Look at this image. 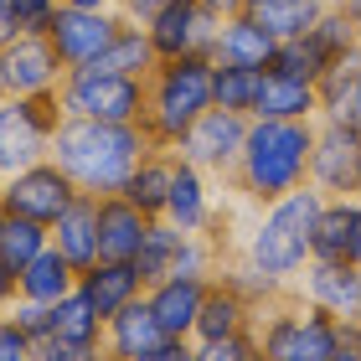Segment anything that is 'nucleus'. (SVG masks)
Returning a JSON list of instances; mask_svg holds the SVG:
<instances>
[{
	"mask_svg": "<svg viewBox=\"0 0 361 361\" xmlns=\"http://www.w3.org/2000/svg\"><path fill=\"white\" fill-rule=\"evenodd\" d=\"M243 140H248V114L207 109L202 119L176 140V155L186 160V166L207 171V176H233L238 155H243Z\"/></svg>",
	"mask_w": 361,
	"mask_h": 361,
	"instance_id": "8",
	"label": "nucleus"
},
{
	"mask_svg": "<svg viewBox=\"0 0 361 361\" xmlns=\"http://www.w3.org/2000/svg\"><path fill=\"white\" fill-rule=\"evenodd\" d=\"M62 0H11V16H16V31H42L52 26V16H57Z\"/></svg>",
	"mask_w": 361,
	"mask_h": 361,
	"instance_id": "38",
	"label": "nucleus"
},
{
	"mask_svg": "<svg viewBox=\"0 0 361 361\" xmlns=\"http://www.w3.org/2000/svg\"><path fill=\"white\" fill-rule=\"evenodd\" d=\"M62 6H78V11H119V0H62Z\"/></svg>",
	"mask_w": 361,
	"mask_h": 361,
	"instance_id": "46",
	"label": "nucleus"
},
{
	"mask_svg": "<svg viewBox=\"0 0 361 361\" xmlns=\"http://www.w3.org/2000/svg\"><path fill=\"white\" fill-rule=\"evenodd\" d=\"M310 150H315V119H248L233 191L269 207L279 196L310 186Z\"/></svg>",
	"mask_w": 361,
	"mask_h": 361,
	"instance_id": "2",
	"label": "nucleus"
},
{
	"mask_svg": "<svg viewBox=\"0 0 361 361\" xmlns=\"http://www.w3.org/2000/svg\"><path fill=\"white\" fill-rule=\"evenodd\" d=\"M150 222L155 217H145L129 196H119V191L98 196V258H129V264H135Z\"/></svg>",
	"mask_w": 361,
	"mask_h": 361,
	"instance_id": "20",
	"label": "nucleus"
},
{
	"mask_svg": "<svg viewBox=\"0 0 361 361\" xmlns=\"http://www.w3.org/2000/svg\"><path fill=\"white\" fill-rule=\"evenodd\" d=\"M78 196V186L68 180V171L57 166L52 155L37 160V166H26V171H16L6 176V191H0V207L16 212V217H31V222H42V227H52L62 212H68V202Z\"/></svg>",
	"mask_w": 361,
	"mask_h": 361,
	"instance_id": "10",
	"label": "nucleus"
},
{
	"mask_svg": "<svg viewBox=\"0 0 361 361\" xmlns=\"http://www.w3.org/2000/svg\"><path fill=\"white\" fill-rule=\"evenodd\" d=\"M336 361H361V351H341V356H336Z\"/></svg>",
	"mask_w": 361,
	"mask_h": 361,
	"instance_id": "49",
	"label": "nucleus"
},
{
	"mask_svg": "<svg viewBox=\"0 0 361 361\" xmlns=\"http://www.w3.org/2000/svg\"><path fill=\"white\" fill-rule=\"evenodd\" d=\"M222 217H227V212L212 202V176L196 171V166H186V160L176 155V176H171V196H166V222H176L180 233L217 238L222 233Z\"/></svg>",
	"mask_w": 361,
	"mask_h": 361,
	"instance_id": "15",
	"label": "nucleus"
},
{
	"mask_svg": "<svg viewBox=\"0 0 361 361\" xmlns=\"http://www.w3.org/2000/svg\"><path fill=\"white\" fill-rule=\"evenodd\" d=\"M11 88H6V57H0V98H6Z\"/></svg>",
	"mask_w": 361,
	"mask_h": 361,
	"instance_id": "48",
	"label": "nucleus"
},
{
	"mask_svg": "<svg viewBox=\"0 0 361 361\" xmlns=\"http://www.w3.org/2000/svg\"><path fill=\"white\" fill-rule=\"evenodd\" d=\"M11 305H16V269L0 258V315H6Z\"/></svg>",
	"mask_w": 361,
	"mask_h": 361,
	"instance_id": "43",
	"label": "nucleus"
},
{
	"mask_svg": "<svg viewBox=\"0 0 361 361\" xmlns=\"http://www.w3.org/2000/svg\"><path fill=\"white\" fill-rule=\"evenodd\" d=\"M191 341H160L155 351H145V356H135V361H191Z\"/></svg>",
	"mask_w": 361,
	"mask_h": 361,
	"instance_id": "41",
	"label": "nucleus"
},
{
	"mask_svg": "<svg viewBox=\"0 0 361 361\" xmlns=\"http://www.w3.org/2000/svg\"><path fill=\"white\" fill-rule=\"evenodd\" d=\"M62 124V104L57 93H6L0 98V171L16 176L26 166L47 160V145H52V129Z\"/></svg>",
	"mask_w": 361,
	"mask_h": 361,
	"instance_id": "7",
	"label": "nucleus"
},
{
	"mask_svg": "<svg viewBox=\"0 0 361 361\" xmlns=\"http://www.w3.org/2000/svg\"><path fill=\"white\" fill-rule=\"evenodd\" d=\"M202 11H212L217 21H227V16H238V11H248V0H196Z\"/></svg>",
	"mask_w": 361,
	"mask_h": 361,
	"instance_id": "44",
	"label": "nucleus"
},
{
	"mask_svg": "<svg viewBox=\"0 0 361 361\" xmlns=\"http://www.w3.org/2000/svg\"><path fill=\"white\" fill-rule=\"evenodd\" d=\"M0 57H6V88L11 93H21V98H31V93H57V83H62V57H57V47L47 42V31L37 37V31H21L16 42H6L0 47Z\"/></svg>",
	"mask_w": 361,
	"mask_h": 361,
	"instance_id": "14",
	"label": "nucleus"
},
{
	"mask_svg": "<svg viewBox=\"0 0 361 361\" xmlns=\"http://www.w3.org/2000/svg\"><path fill=\"white\" fill-rule=\"evenodd\" d=\"M212 279H180V274H166L160 284L145 289V300H150L160 331L171 341H191L196 331V315H202V294H207Z\"/></svg>",
	"mask_w": 361,
	"mask_h": 361,
	"instance_id": "17",
	"label": "nucleus"
},
{
	"mask_svg": "<svg viewBox=\"0 0 361 361\" xmlns=\"http://www.w3.org/2000/svg\"><path fill=\"white\" fill-rule=\"evenodd\" d=\"M47 243H52V227H42V222H31V217H16V212L0 217V258H6L11 269L31 264Z\"/></svg>",
	"mask_w": 361,
	"mask_h": 361,
	"instance_id": "32",
	"label": "nucleus"
},
{
	"mask_svg": "<svg viewBox=\"0 0 361 361\" xmlns=\"http://www.w3.org/2000/svg\"><path fill=\"white\" fill-rule=\"evenodd\" d=\"M160 341H171L166 331H160V320H155V310H150V300H129L119 315H109L104 320V356L109 361H135V356H145V351H155Z\"/></svg>",
	"mask_w": 361,
	"mask_h": 361,
	"instance_id": "18",
	"label": "nucleus"
},
{
	"mask_svg": "<svg viewBox=\"0 0 361 361\" xmlns=\"http://www.w3.org/2000/svg\"><path fill=\"white\" fill-rule=\"evenodd\" d=\"M248 119H320V88L305 83V78H289V73L264 68Z\"/></svg>",
	"mask_w": 361,
	"mask_h": 361,
	"instance_id": "19",
	"label": "nucleus"
},
{
	"mask_svg": "<svg viewBox=\"0 0 361 361\" xmlns=\"http://www.w3.org/2000/svg\"><path fill=\"white\" fill-rule=\"evenodd\" d=\"M119 26H124L119 11H78V6H57L52 26H47V42L57 47L62 68H93V62L109 52V42L119 37Z\"/></svg>",
	"mask_w": 361,
	"mask_h": 361,
	"instance_id": "11",
	"label": "nucleus"
},
{
	"mask_svg": "<svg viewBox=\"0 0 361 361\" xmlns=\"http://www.w3.org/2000/svg\"><path fill=\"white\" fill-rule=\"evenodd\" d=\"M310 37L320 42V52L331 57V62H336V57H346L351 47H361V31H356V21H351V16L336 6V0H331L325 11H320V21L310 26Z\"/></svg>",
	"mask_w": 361,
	"mask_h": 361,
	"instance_id": "35",
	"label": "nucleus"
},
{
	"mask_svg": "<svg viewBox=\"0 0 361 361\" xmlns=\"http://www.w3.org/2000/svg\"><path fill=\"white\" fill-rule=\"evenodd\" d=\"M336 6H341V11H346V16H351V21H356V31H361V0H336Z\"/></svg>",
	"mask_w": 361,
	"mask_h": 361,
	"instance_id": "47",
	"label": "nucleus"
},
{
	"mask_svg": "<svg viewBox=\"0 0 361 361\" xmlns=\"http://www.w3.org/2000/svg\"><path fill=\"white\" fill-rule=\"evenodd\" d=\"M171 176H176V150H160V145H150V150L140 155V166L129 171L124 191L145 217H166V196H171Z\"/></svg>",
	"mask_w": 361,
	"mask_h": 361,
	"instance_id": "27",
	"label": "nucleus"
},
{
	"mask_svg": "<svg viewBox=\"0 0 361 361\" xmlns=\"http://www.w3.org/2000/svg\"><path fill=\"white\" fill-rule=\"evenodd\" d=\"M180 227L176 222H166V217H155L150 222V233H145V243H140V253H135V269H140V279H145V289L150 284H160L171 269H176V253H180Z\"/></svg>",
	"mask_w": 361,
	"mask_h": 361,
	"instance_id": "30",
	"label": "nucleus"
},
{
	"mask_svg": "<svg viewBox=\"0 0 361 361\" xmlns=\"http://www.w3.org/2000/svg\"><path fill=\"white\" fill-rule=\"evenodd\" d=\"M21 31H16V16H11V0H0V47L6 42H16Z\"/></svg>",
	"mask_w": 361,
	"mask_h": 361,
	"instance_id": "45",
	"label": "nucleus"
},
{
	"mask_svg": "<svg viewBox=\"0 0 361 361\" xmlns=\"http://www.w3.org/2000/svg\"><path fill=\"white\" fill-rule=\"evenodd\" d=\"M269 68L274 73H289V78H305V83H320L325 68H331V57H325L320 42L305 31V37H284V42H279V52H274Z\"/></svg>",
	"mask_w": 361,
	"mask_h": 361,
	"instance_id": "34",
	"label": "nucleus"
},
{
	"mask_svg": "<svg viewBox=\"0 0 361 361\" xmlns=\"http://www.w3.org/2000/svg\"><path fill=\"white\" fill-rule=\"evenodd\" d=\"M253 315L258 310L243 300L233 284H222V279H212L207 294H202V315H196V331L191 341H222V336H243L253 331Z\"/></svg>",
	"mask_w": 361,
	"mask_h": 361,
	"instance_id": "24",
	"label": "nucleus"
},
{
	"mask_svg": "<svg viewBox=\"0 0 361 361\" xmlns=\"http://www.w3.org/2000/svg\"><path fill=\"white\" fill-rule=\"evenodd\" d=\"M145 37H150L155 57H191V52H207L212 57V42H217V16L202 11L196 0H171V6H160L150 21H140Z\"/></svg>",
	"mask_w": 361,
	"mask_h": 361,
	"instance_id": "12",
	"label": "nucleus"
},
{
	"mask_svg": "<svg viewBox=\"0 0 361 361\" xmlns=\"http://www.w3.org/2000/svg\"><path fill=\"white\" fill-rule=\"evenodd\" d=\"M160 6H171V0H119V16H129V21H150Z\"/></svg>",
	"mask_w": 361,
	"mask_h": 361,
	"instance_id": "42",
	"label": "nucleus"
},
{
	"mask_svg": "<svg viewBox=\"0 0 361 361\" xmlns=\"http://www.w3.org/2000/svg\"><path fill=\"white\" fill-rule=\"evenodd\" d=\"M212 109V57L191 52V57H166L155 62L145 78V114L140 129L145 140L160 150H176V140Z\"/></svg>",
	"mask_w": 361,
	"mask_h": 361,
	"instance_id": "5",
	"label": "nucleus"
},
{
	"mask_svg": "<svg viewBox=\"0 0 361 361\" xmlns=\"http://www.w3.org/2000/svg\"><path fill=\"white\" fill-rule=\"evenodd\" d=\"M78 289L88 294V305L98 310V320H109V315H119L129 300L145 294V279H140V269L129 264V258H98L93 269L78 274Z\"/></svg>",
	"mask_w": 361,
	"mask_h": 361,
	"instance_id": "21",
	"label": "nucleus"
},
{
	"mask_svg": "<svg viewBox=\"0 0 361 361\" xmlns=\"http://www.w3.org/2000/svg\"><path fill=\"white\" fill-rule=\"evenodd\" d=\"M310 186L320 196H361V129L341 119H315Z\"/></svg>",
	"mask_w": 361,
	"mask_h": 361,
	"instance_id": "9",
	"label": "nucleus"
},
{
	"mask_svg": "<svg viewBox=\"0 0 361 361\" xmlns=\"http://www.w3.org/2000/svg\"><path fill=\"white\" fill-rule=\"evenodd\" d=\"M155 47H150V37H145V26L140 21H129L124 16V26H119V37L109 42V52L93 62V68H109V73H129V78H150V68H155Z\"/></svg>",
	"mask_w": 361,
	"mask_h": 361,
	"instance_id": "29",
	"label": "nucleus"
},
{
	"mask_svg": "<svg viewBox=\"0 0 361 361\" xmlns=\"http://www.w3.org/2000/svg\"><path fill=\"white\" fill-rule=\"evenodd\" d=\"M0 191H6V171H0Z\"/></svg>",
	"mask_w": 361,
	"mask_h": 361,
	"instance_id": "50",
	"label": "nucleus"
},
{
	"mask_svg": "<svg viewBox=\"0 0 361 361\" xmlns=\"http://www.w3.org/2000/svg\"><path fill=\"white\" fill-rule=\"evenodd\" d=\"M264 68H233V62H212V109L253 114V93Z\"/></svg>",
	"mask_w": 361,
	"mask_h": 361,
	"instance_id": "31",
	"label": "nucleus"
},
{
	"mask_svg": "<svg viewBox=\"0 0 361 361\" xmlns=\"http://www.w3.org/2000/svg\"><path fill=\"white\" fill-rule=\"evenodd\" d=\"M57 104L73 119H104V124H140L145 114V78L109 73V68H68L57 83Z\"/></svg>",
	"mask_w": 361,
	"mask_h": 361,
	"instance_id": "6",
	"label": "nucleus"
},
{
	"mask_svg": "<svg viewBox=\"0 0 361 361\" xmlns=\"http://www.w3.org/2000/svg\"><path fill=\"white\" fill-rule=\"evenodd\" d=\"M279 52V37L269 26H258L248 11L227 16L217 26V42H212V62H233V68H269Z\"/></svg>",
	"mask_w": 361,
	"mask_h": 361,
	"instance_id": "22",
	"label": "nucleus"
},
{
	"mask_svg": "<svg viewBox=\"0 0 361 361\" xmlns=\"http://www.w3.org/2000/svg\"><path fill=\"white\" fill-rule=\"evenodd\" d=\"M253 336L264 361H336L341 351H361V320H336L300 294L269 300L253 315Z\"/></svg>",
	"mask_w": 361,
	"mask_h": 361,
	"instance_id": "4",
	"label": "nucleus"
},
{
	"mask_svg": "<svg viewBox=\"0 0 361 361\" xmlns=\"http://www.w3.org/2000/svg\"><path fill=\"white\" fill-rule=\"evenodd\" d=\"M294 294L305 305L325 310V315H336V320H361V264L310 258L305 274L294 279Z\"/></svg>",
	"mask_w": 361,
	"mask_h": 361,
	"instance_id": "13",
	"label": "nucleus"
},
{
	"mask_svg": "<svg viewBox=\"0 0 361 361\" xmlns=\"http://www.w3.org/2000/svg\"><path fill=\"white\" fill-rule=\"evenodd\" d=\"M315 88H320V119H341V124L361 129V47L336 57Z\"/></svg>",
	"mask_w": 361,
	"mask_h": 361,
	"instance_id": "25",
	"label": "nucleus"
},
{
	"mask_svg": "<svg viewBox=\"0 0 361 361\" xmlns=\"http://www.w3.org/2000/svg\"><path fill=\"white\" fill-rule=\"evenodd\" d=\"M6 315L21 325V331L31 336V341H42V336H52V305H31V300H16Z\"/></svg>",
	"mask_w": 361,
	"mask_h": 361,
	"instance_id": "39",
	"label": "nucleus"
},
{
	"mask_svg": "<svg viewBox=\"0 0 361 361\" xmlns=\"http://www.w3.org/2000/svg\"><path fill=\"white\" fill-rule=\"evenodd\" d=\"M325 196L315 186H300L289 196H279L258 212V222L243 238V258L269 274L279 289H294V279L305 274V264L315 258V217H320Z\"/></svg>",
	"mask_w": 361,
	"mask_h": 361,
	"instance_id": "3",
	"label": "nucleus"
},
{
	"mask_svg": "<svg viewBox=\"0 0 361 361\" xmlns=\"http://www.w3.org/2000/svg\"><path fill=\"white\" fill-rule=\"evenodd\" d=\"M315 258L361 264V196H325L315 217Z\"/></svg>",
	"mask_w": 361,
	"mask_h": 361,
	"instance_id": "16",
	"label": "nucleus"
},
{
	"mask_svg": "<svg viewBox=\"0 0 361 361\" xmlns=\"http://www.w3.org/2000/svg\"><path fill=\"white\" fill-rule=\"evenodd\" d=\"M52 248L68 258L78 274L98 264V196H88V191L73 196L68 212L52 222Z\"/></svg>",
	"mask_w": 361,
	"mask_h": 361,
	"instance_id": "23",
	"label": "nucleus"
},
{
	"mask_svg": "<svg viewBox=\"0 0 361 361\" xmlns=\"http://www.w3.org/2000/svg\"><path fill=\"white\" fill-rule=\"evenodd\" d=\"M191 361H264L258 356V336L243 331V336H222V341H191Z\"/></svg>",
	"mask_w": 361,
	"mask_h": 361,
	"instance_id": "36",
	"label": "nucleus"
},
{
	"mask_svg": "<svg viewBox=\"0 0 361 361\" xmlns=\"http://www.w3.org/2000/svg\"><path fill=\"white\" fill-rule=\"evenodd\" d=\"M0 361H37V341H31L11 315H0Z\"/></svg>",
	"mask_w": 361,
	"mask_h": 361,
	"instance_id": "40",
	"label": "nucleus"
},
{
	"mask_svg": "<svg viewBox=\"0 0 361 361\" xmlns=\"http://www.w3.org/2000/svg\"><path fill=\"white\" fill-rule=\"evenodd\" d=\"M78 289V269L62 258L52 243L31 258V264L16 269V300H31V305H57L62 294Z\"/></svg>",
	"mask_w": 361,
	"mask_h": 361,
	"instance_id": "26",
	"label": "nucleus"
},
{
	"mask_svg": "<svg viewBox=\"0 0 361 361\" xmlns=\"http://www.w3.org/2000/svg\"><path fill=\"white\" fill-rule=\"evenodd\" d=\"M325 6H331V0H248V16L284 42V37H305V31L320 21Z\"/></svg>",
	"mask_w": 361,
	"mask_h": 361,
	"instance_id": "28",
	"label": "nucleus"
},
{
	"mask_svg": "<svg viewBox=\"0 0 361 361\" xmlns=\"http://www.w3.org/2000/svg\"><path fill=\"white\" fill-rule=\"evenodd\" d=\"M52 336H62V341H104V320H98V310L88 305L83 289L62 294L52 305Z\"/></svg>",
	"mask_w": 361,
	"mask_h": 361,
	"instance_id": "33",
	"label": "nucleus"
},
{
	"mask_svg": "<svg viewBox=\"0 0 361 361\" xmlns=\"http://www.w3.org/2000/svg\"><path fill=\"white\" fill-rule=\"evenodd\" d=\"M145 150H150V140L140 124H104V119H73V114H62V124L52 129V145H47V155L88 196L124 191V180Z\"/></svg>",
	"mask_w": 361,
	"mask_h": 361,
	"instance_id": "1",
	"label": "nucleus"
},
{
	"mask_svg": "<svg viewBox=\"0 0 361 361\" xmlns=\"http://www.w3.org/2000/svg\"><path fill=\"white\" fill-rule=\"evenodd\" d=\"M37 361H109L104 341H62V336H42L37 341Z\"/></svg>",
	"mask_w": 361,
	"mask_h": 361,
	"instance_id": "37",
	"label": "nucleus"
},
{
	"mask_svg": "<svg viewBox=\"0 0 361 361\" xmlns=\"http://www.w3.org/2000/svg\"><path fill=\"white\" fill-rule=\"evenodd\" d=\"M0 217H6V207H0Z\"/></svg>",
	"mask_w": 361,
	"mask_h": 361,
	"instance_id": "51",
	"label": "nucleus"
}]
</instances>
